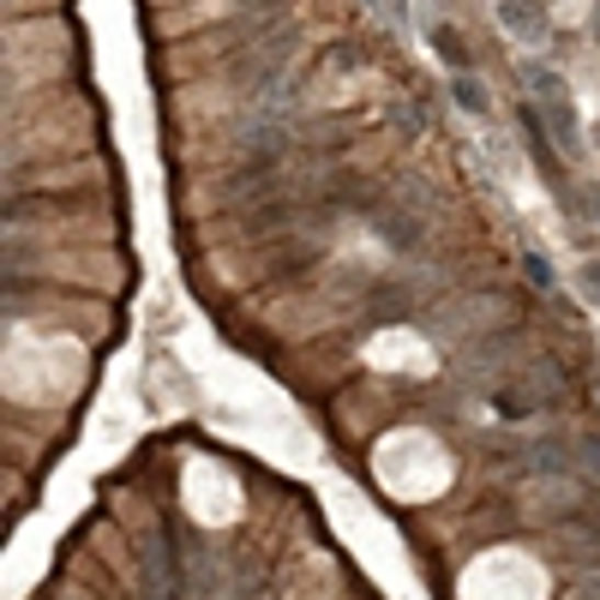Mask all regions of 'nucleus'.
<instances>
[{"label": "nucleus", "instance_id": "1", "mask_svg": "<svg viewBox=\"0 0 600 600\" xmlns=\"http://www.w3.org/2000/svg\"><path fill=\"white\" fill-rule=\"evenodd\" d=\"M288 48H295V31H283V24H276L259 48H247V55L235 60V79L247 84V91H271V84L283 79V67H288Z\"/></svg>", "mask_w": 600, "mask_h": 600}, {"label": "nucleus", "instance_id": "2", "mask_svg": "<svg viewBox=\"0 0 600 600\" xmlns=\"http://www.w3.org/2000/svg\"><path fill=\"white\" fill-rule=\"evenodd\" d=\"M499 24L522 43H541L553 31V12H546V0H499Z\"/></svg>", "mask_w": 600, "mask_h": 600}, {"label": "nucleus", "instance_id": "3", "mask_svg": "<svg viewBox=\"0 0 600 600\" xmlns=\"http://www.w3.org/2000/svg\"><path fill=\"white\" fill-rule=\"evenodd\" d=\"M546 133H553V145L565 150V157H577V150H582V126H577V109H570V97L546 102Z\"/></svg>", "mask_w": 600, "mask_h": 600}, {"label": "nucleus", "instance_id": "4", "mask_svg": "<svg viewBox=\"0 0 600 600\" xmlns=\"http://www.w3.org/2000/svg\"><path fill=\"white\" fill-rule=\"evenodd\" d=\"M378 235H385V247H397V252H420V216L415 211H378Z\"/></svg>", "mask_w": 600, "mask_h": 600}, {"label": "nucleus", "instance_id": "5", "mask_svg": "<svg viewBox=\"0 0 600 600\" xmlns=\"http://www.w3.org/2000/svg\"><path fill=\"white\" fill-rule=\"evenodd\" d=\"M432 55L444 60V67L451 72H468V43H463V31H456V24H432Z\"/></svg>", "mask_w": 600, "mask_h": 600}, {"label": "nucleus", "instance_id": "6", "mask_svg": "<svg viewBox=\"0 0 600 600\" xmlns=\"http://www.w3.org/2000/svg\"><path fill=\"white\" fill-rule=\"evenodd\" d=\"M451 97H456V109H463V114H475V121H480V114H493V97L480 91V79H475V72H456V79H451Z\"/></svg>", "mask_w": 600, "mask_h": 600}, {"label": "nucleus", "instance_id": "7", "mask_svg": "<svg viewBox=\"0 0 600 600\" xmlns=\"http://www.w3.org/2000/svg\"><path fill=\"white\" fill-rule=\"evenodd\" d=\"M522 84H529L541 102H558V97H565V79H558L553 67H522Z\"/></svg>", "mask_w": 600, "mask_h": 600}, {"label": "nucleus", "instance_id": "8", "mask_svg": "<svg viewBox=\"0 0 600 600\" xmlns=\"http://www.w3.org/2000/svg\"><path fill=\"white\" fill-rule=\"evenodd\" d=\"M403 313H408V288L378 283V288H373V318H403Z\"/></svg>", "mask_w": 600, "mask_h": 600}, {"label": "nucleus", "instance_id": "9", "mask_svg": "<svg viewBox=\"0 0 600 600\" xmlns=\"http://www.w3.org/2000/svg\"><path fill=\"white\" fill-rule=\"evenodd\" d=\"M577 295L589 301V306H600V259H582L577 264Z\"/></svg>", "mask_w": 600, "mask_h": 600}, {"label": "nucleus", "instance_id": "10", "mask_svg": "<svg viewBox=\"0 0 600 600\" xmlns=\"http://www.w3.org/2000/svg\"><path fill=\"white\" fill-rule=\"evenodd\" d=\"M582 216H589V223H600V181L582 186Z\"/></svg>", "mask_w": 600, "mask_h": 600}, {"label": "nucleus", "instance_id": "11", "mask_svg": "<svg viewBox=\"0 0 600 600\" xmlns=\"http://www.w3.org/2000/svg\"><path fill=\"white\" fill-rule=\"evenodd\" d=\"M529 276H534V283H541V288H546V283H553V264H546L541 252H529Z\"/></svg>", "mask_w": 600, "mask_h": 600}, {"label": "nucleus", "instance_id": "12", "mask_svg": "<svg viewBox=\"0 0 600 600\" xmlns=\"http://www.w3.org/2000/svg\"><path fill=\"white\" fill-rule=\"evenodd\" d=\"M577 600H600V570H595V577H589V582H582V589H577Z\"/></svg>", "mask_w": 600, "mask_h": 600}, {"label": "nucleus", "instance_id": "13", "mask_svg": "<svg viewBox=\"0 0 600 600\" xmlns=\"http://www.w3.org/2000/svg\"><path fill=\"white\" fill-rule=\"evenodd\" d=\"M240 7H283V0H240Z\"/></svg>", "mask_w": 600, "mask_h": 600}, {"label": "nucleus", "instance_id": "14", "mask_svg": "<svg viewBox=\"0 0 600 600\" xmlns=\"http://www.w3.org/2000/svg\"><path fill=\"white\" fill-rule=\"evenodd\" d=\"M595 145H600V126H595Z\"/></svg>", "mask_w": 600, "mask_h": 600}, {"label": "nucleus", "instance_id": "15", "mask_svg": "<svg viewBox=\"0 0 600 600\" xmlns=\"http://www.w3.org/2000/svg\"><path fill=\"white\" fill-rule=\"evenodd\" d=\"M378 7H385V0H378Z\"/></svg>", "mask_w": 600, "mask_h": 600}]
</instances>
